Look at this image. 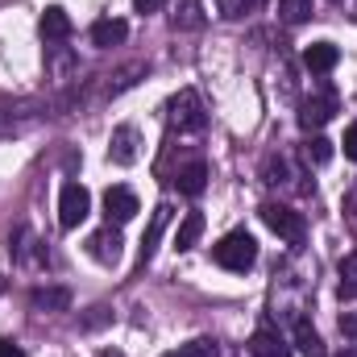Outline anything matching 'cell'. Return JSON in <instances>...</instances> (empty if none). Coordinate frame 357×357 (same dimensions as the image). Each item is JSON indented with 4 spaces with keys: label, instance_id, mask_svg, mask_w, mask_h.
<instances>
[{
    "label": "cell",
    "instance_id": "e0dca14e",
    "mask_svg": "<svg viewBox=\"0 0 357 357\" xmlns=\"http://www.w3.org/2000/svg\"><path fill=\"white\" fill-rule=\"evenodd\" d=\"M171 25L175 29H199L204 25V0H175Z\"/></svg>",
    "mask_w": 357,
    "mask_h": 357
},
{
    "label": "cell",
    "instance_id": "d6986e66",
    "mask_svg": "<svg viewBox=\"0 0 357 357\" xmlns=\"http://www.w3.org/2000/svg\"><path fill=\"white\" fill-rule=\"evenodd\" d=\"M303 158H307V167H324V162H333V142L328 137H307L303 142Z\"/></svg>",
    "mask_w": 357,
    "mask_h": 357
},
{
    "label": "cell",
    "instance_id": "52a82bcc",
    "mask_svg": "<svg viewBox=\"0 0 357 357\" xmlns=\"http://www.w3.org/2000/svg\"><path fill=\"white\" fill-rule=\"evenodd\" d=\"M137 212H142V204H137V195L129 187H108L104 191V216H108V225H125Z\"/></svg>",
    "mask_w": 357,
    "mask_h": 357
},
{
    "label": "cell",
    "instance_id": "ffe728a7",
    "mask_svg": "<svg viewBox=\"0 0 357 357\" xmlns=\"http://www.w3.org/2000/svg\"><path fill=\"white\" fill-rule=\"evenodd\" d=\"M341 282H337V291H341V299H357V250L349 258H341Z\"/></svg>",
    "mask_w": 357,
    "mask_h": 357
},
{
    "label": "cell",
    "instance_id": "f546056e",
    "mask_svg": "<svg viewBox=\"0 0 357 357\" xmlns=\"http://www.w3.org/2000/svg\"><path fill=\"white\" fill-rule=\"evenodd\" d=\"M100 357H121V354H112V349H104V354H100Z\"/></svg>",
    "mask_w": 357,
    "mask_h": 357
},
{
    "label": "cell",
    "instance_id": "44dd1931",
    "mask_svg": "<svg viewBox=\"0 0 357 357\" xmlns=\"http://www.w3.org/2000/svg\"><path fill=\"white\" fill-rule=\"evenodd\" d=\"M278 13L287 25H303L312 17V0H278Z\"/></svg>",
    "mask_w": 357,
    "mask_h": 357
},
{
    "label": "cell",
    "instance_id": "603a6c76",
    "mask_svg": "<svg viewBox=\"0 0 357 357\" xmlns=\"http://www.w3.org/2000/svg\"><path fill=\"white\" fill-rule=\"evenodd\" d=\"M162 357H216V341L195 337L191 345H183V349H175V354H162Z\"/></svg>",
    "mask_w": 357,
    "mask_h": 357
},
{
    "label": "cell",
    "instance_id": "9a60e30c",
    "mask_svg": "<svg viewBox=\"0 0 357 357\" xmlns=\"http://www.w3.org/2000/svg\"><path fill=\"white\" fill-rule=\"evenodd\" d=\"M29 303H33V312H67L71 307V291L67 287H38L29 295Z\"/></svg>",
    "mask_w": 357,
    "mask_h": 357
},
{
    "label": "cell",
    "instance_id": "8fae6325",
    "mask_svg": "<svg viewBox=\"0 0 357 357\" xmlns=\"http://www.w3.org/2000/svg\"><path fill=\"white\" fill-rule=\"evenodd\" d=\"M38 33H42V42H67V38H71V17H67V8L50 4V8L42 13V21H38Z\"/></svg>",
    "mask_w": 357,
    "mask_h": 357
},
{
    "label": "cell",
    "instance_id": "1f68e13d",
    "mask_svg": "<svg viewBox=\"0 0 357 357\" xmlns=\"http://www.w3.org/2000/svg\"><path fill=\"white\" fill-rule=\"evenodd\" d=\"M333 4H337V0H333Z\"/></svg>",
    "mask_w": 357,
    "mask_h": 357
},
{
    "label": "cell",
    "instance_id": "5bb4252c",
    "mask_svg": "<svg viewBox=\"0 0 357 357\" xmlns=\"http://www.w3.org/2000/svg\"><path fill=\"white\" fill-rule=\"evenodd\" d=\"M337 59H341V50H337L333 42H312V46L303 50V67H307L312 75H328V71L337 67Z\"/></svg>",
    "mask_w": 357,
    "mask_h": 357
},
{
    "label": "cell",
    "instance_id": "8992f818",
    "mask_svg": "<svg viewBox=\"0 0 357 357\" xmlns=\"http://www.w3.org/2000/svg\"><path fill=\"white\" fill-rule=\"evenodd\" d=\"M333 112H337V96H333V88H320L316 96H307V100L299 104V125L312 133V129L328 125V121H333Z\"/></svg>",
    "mask_w": 357,
    "mask_h": 357
},
{
    "label": "cell",
    "instance_id": "7c38bea8",
    "mask_svg": "<svg viewBox=\"0 0 357 357\" xmlns=\"http://www.w3.org/2000/svg\"><path fill=\"white\" fill-rule=\"evenodd\" d=\"M129 38V25L121 21V17H100L96 25H91V46H100V50H112V46H121Z\"/></svg>",
    "mask_w": 357,
    "mask_h": 357
},
{
    "label": "cell",
    "instance_id": "484cf974",
    "mask_svg": "<svg viewBox=\"0 0 357 357\" xmlns=\"http://www.w3.org/2000/svg\"><path fill=\"white\" fill-rule=\"evenodd\" d=\"M345 158H354V162H357V125L345 129Z\"/></svg>",
    "mask_w": 357,
    "mask_h": 357
},
{
    "label": "cell",
    "instance_id": "6da1fadb",
    "mask_svg": "<svg viewBox=\"0 0 357 357\" xmlns=\"http://www.w3.org/2000/svg\"><path fill=\"white\" fill-rule=\"evenodd\" d=\"M212 262L225 270H233V274H245V270L258 262V241L245 233V229H237V233H225L216 245H212Z\"/></svg>",
    "mask_w": 357,
    "mask_h": 357
},
{
    "label": "cell",
    "instance_id": "7a4b0ae2",
    "mask_svg": "<svg viewBox=\"0 0 357 357\" xmlns=\"http://www.w3.org/2000/svg\"><path fill=\"white\" fill-rule=\"evenodd\" d=\"M167 112H171V129H178V133H204V125H208L204 100L195 88H183L178 96H171Z\"/></svg>",
    "mask_w": 357,
    "mask_h": 357
},
{
    "label": "cell",
    "instance_id": "3957f363",
    "mask_svg": "<svg viewBox=\"0 0 357 357\" xmlns=\"http://www.w3.org/2000/svg\"><path fill=\"white\" fill-rule=\"evenodd\" d=\"M258 212H262V225H266L274 237H282V241H291V245L303 241V233H307L303 212H295V208H287V204H262Z\"/></svg>",
    "mask_w": 357,
    "mask_h": 357
},
{
    "label": "cell",
    "instance_id": "7402d4cb",
    "mask_svg": "<svg viewBox=\"0 0 357 357\" xmlns=\"http://www.w3.org/2000/svg\"><path fill=\"white\" fill-rule=\"evenodd\" d=\"M216 8H220V17L237 21V17H245V13H258L262 0H216Z\"/></svg>",
    "mask_w": 357,
    "mask_h": 357
},
{
    "label": "cell",
    "instance_id": "ba28073f",
    "mask_svg": "<svg viewBox=\"0 0 357 357\" xmlns=\"http://www.w3.org/2000/svg\"><path fill=\"white\" fill-rule=\"evenodd\" d=\"M88 254L96 262H104V266H116L121 262V233L108 225V229H100V233H91L88 237Z\"/></svg>",
    "mask_w": 357,
    "mask_h": 357
},
{
    "label": "cell",
    "instance_id": "277c9868",
    "mask_svg": "<svg viewBox=\"0 0 357 357\" xmlns=\"http://www.w3.org/2000/svg\"><path fill=\"white\" fill-rule=\"evenodd\" d=\"M91 212V195L84 183H63V191H59V225L63 229H79L84 220H88Z\"/></svg>",
    "mask_w": 357,
    "mask_h": 357
},
{
    "label": "cell",
    "instance_id": "83f0119b",
    "mask_svg": "<svg viewBox=\"0 0 357 357\" xmlns=\"http://www.w3.org/2000/svg\"><path fill=\"white\" fill-rule=\"evenodd\" d=\"M167 0H137V13H158Z\"/></svg>",
    "mask_w": 357,
    "mask_h": 357
},
{
    "label": "cell",
    "instance_id": "d4e9b609",
    "mask_svg": "<svg viewBox=\"0 0 357 357\" xmlns=\"http://www.w3.org/2000/svg\"><path fill=\"white\" fill-rule=\"evenodd\" d=\"M341 333H345L349 341H357V312H345V316H341Z\"/></svg>",
    "mask_w": 357,
    "mask_h": 357
},
{
    "label": "cell",
    "instance_id": "cb8c5ba5",
    "mask_svg": "<svg viewBox=\"0 0 357 357\" xmlns=\"http://www.w3.org/2000/svg\"><path fill=\"white\" fill-rule=\"evenodd\" d=\"M262 178H266V183H287V162L270 154L266 162H262Z\"/></svg>",
    "mask_w": 357,
    "mask_h": 357
},
{
    "label": "cell",
    "instance_id": "f1b7e54d",
    "mask_svg": "<svg viewBox=\"0 0 357 357\" xmlns=\"http://www.w3.org/2000/svg\"><path fill=\"white\" fill-rule=\"evenodd\" d=\"M4 291H8V278H4V274H0V295H4Z\"/></svg>",
    "mask_w": 357,
    "mask_h": 357
},
{
    "label": "cell",
    "instance_id": "4dcf8cb0",
    "mask_svg": "<svg viewBox=\"0 0 357 357\" xmlns=\"http://www.w3.org/2000/svg\"><path fill=\"white\" fill-rule=\"evenodd\" d=\"M349 204H354V208H357V191H354V199H349Z\"/></svg>",
    "mask_w": 357,
    "mask_h": 357
},
{
    "label": "cell",
    "instance_id": "30bf717a",
    "mask_svg": "<svg viewBox=\"0 0 357 357\" xmlns=\"http://www.w3.org/2000/svg\"><path fill=\"white\" fill-rule=\"evenodd\" d=\"M175 187L183 195H204V187H208V162H204V158L183 162L175 171Z\"/></svg>",
    "mask_w": 357,
    "mask_h": 357
},
{
    "label": "cell",
    "instance_id": "4316f807",
    "mask_svg": "<svg viewBox=\"0 0 357 357\" xmlns=\"http://www.w3.org/2000/svg\"><path fill=\"white\" fill-rule=\"evenodd\" d=\"M0 357H25V354H21V345H17V341L0 337Z\"/></svg>",
    "mask_w": 357,
    "mask_h": 357
},
{
    "label": "cell",
    "instance_id": "9c48e42d",
    "mask_svg": "<svg viewBox=\"0 0 357 357\" xmlns=\"http://www.w3.org/2000/svg\"><path fill=\"white\" fill-rule=\"evenodd\" d=\"M250 354L254 357H291V349H287V341H282V333L274 324H258L254 337H250Z\"/></svg>",
    "mask_w": 357,
    "mask_h": 357
},
{
    "label": "cell",
    "instance_id": "4fadbf2b",
    "mask_svg": "<svg viewBox=\"0 0 357 357\" xmlns=\"http://www.w3.org/2000/svg\"><path fill=\"white\" fill-rule=\"evenodd\" d=\"M171 225V204H158L154 208V216H150V229H146V237H142V266H150L154 262V250H158V241H162V229Z\"/></svg>",
    "mask_w": 357,
    "mask_h": 357
},
{
    "label": "cell",
    "instance_id": "ac0fdd59",
    "mask_svg": "<svg viewBox=\"0 0 357 357\" xmlns=\"http://www.w3.org/2000/svg\"><path fill=\"white\" fill-rule=\"evenodd\" d=\"M199 237H204V216H199V212H187L183 225H178V233H175V250L178 254H187Z\"/></svg>",
    "mask_w": 357,
    "mask_h": 357
},
{
    "label": "cell",
    "instance_id": "5b68a950",
    "mask_svg": "<svg viewBox=\"0 0 357 357\" xmlns=\"http://www.w3.org/2000/svg\"><path fill=\"white\" fill-rule=\"evenodd\" d=\"M142 154V133L133 125H116L112 137H108V162L112 167H133Z\"/></svg>",
    "mask_w": 357,
    "mask_h": 357
},
{
    "label": "cell",
    "instance_id": "2e32d148",
    "mask_svg": "<svg viewBox=\"0 0 357 357\" xmlns=\"http://www.w3.org/2000/svg\"><path fill=\"white\" fill-rule=\"evenodd\" d=\"M295 345H299V354H303V357H328L324 341H320V333H316L303 316L295 320Z\"/></svg>",
    "mask_w": 357,
    "mask_h": 357
}]
</instances>
